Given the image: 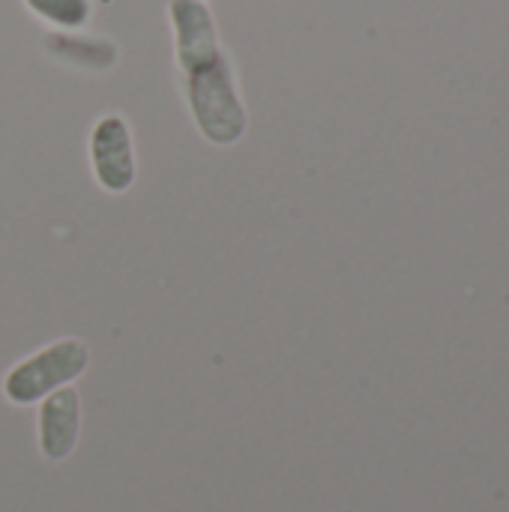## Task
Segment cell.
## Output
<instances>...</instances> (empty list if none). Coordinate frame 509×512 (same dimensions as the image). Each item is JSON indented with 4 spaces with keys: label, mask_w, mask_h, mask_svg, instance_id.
<instances>
[{
    "label": "cell",
    "mask_w": 509,
    "mask_h": 512,
    "mask_svg": "<svg viewBox=\"0 0 509 512\" xmlns=\"http://www.w3.org/2000/svg\"><path fill=\"white\" fill-rule=\"evenodd\" d=\"M87 363H90V351H87L84 342H78V339L54 342V345L42 348L39 354L27 357L24 363H18L6 375L3 393H6V399L12 405L42 402L54 390H60L69 381H75L87 369Z\"/></svg>",
    "instance_id": "7a4b0ae2"
},
{
    "label": "cell",
    "mask_w": 509,
    "mask_h": 512,
    "mask_svg": "<svg viewBox=\"0 0 509 512\" xmlns=\"http://www.w3.org/2000/svg\"><path fill=\"white\" fill-rule=\"evenodd\" d=\"M42 21L66 30H78L90 21V0H24Z\"/></svg>",
    "instance_id": "8992f818"
},
{
    "label": "cell",
    "mask_w": 509,
    "mask_h": 512,
    "mask_svg": "<svg viewBox=\"0 0 509 512\" xmlns=\"http://www.w3.org/2000/svg\"><path fill=\"white\" fill-rule=\"evenodd\" d=\"M171 21H174V45L180 69H192L207 63L222 51L216 24L204 0H171Z\"/></svg>",
    "instance_id": "277c9868"
},
{
    "label": "cell",
    "mask_w": 509,
    "mask_h": 512,
    "mask_svg": "<svg viewBox=\"0 0 509 512\" xmlns=\"http://www.w3.org/2000/svg\"><path fill=\"white\" fill-rule=\"evenodd\" d=\"M78 429H81V399L72 387H60L42 399L39 450L48 462H63L75 450Z\"/></svg>",
    "instance_id": "5b68a950"
},
{
    "label": "cell",
    "mask_w": 509,
    "mask_h": 512,
    "mask_svg": "<svg viewBox=\"0 0 509 512\" xmlns=\"http://www.w3.org/2000/svg\"><path fill=\"white\" fill-rule=\"evenodd\" d=\"M90 162L105 192H126L135 180V150L123 117L108 114L90 132Z\"/></svg>",
    "instance_id": "3957f363"
},
{
    "label": "cell",
    "mask_w": 509,
    "mask_h": 512,
    "mask_svg": "<svg viewBox=\"0 0 509 512\" xmlns=\"http://www.w3.org/2000/svg\"><path fill=\"white\" fill-rule=\"evenodd\" d=\"M186 99L201 135L210 144H234L246 132V108L237 93L234 66L225 51L183 72Z\"/></svg>",
    "instance_id": "6da1fadb"
}]
</instances>
